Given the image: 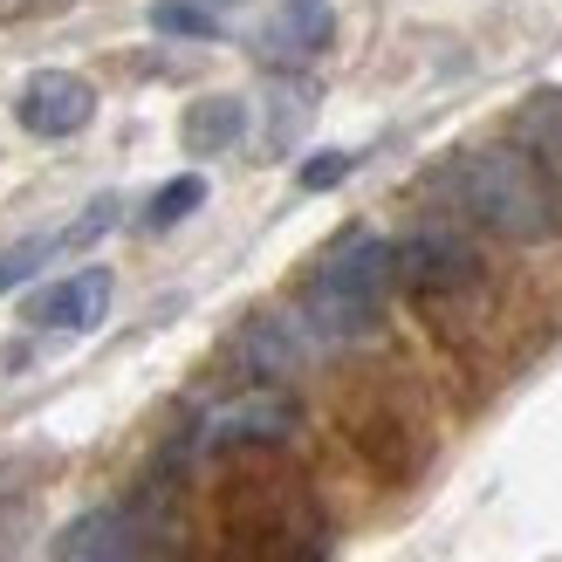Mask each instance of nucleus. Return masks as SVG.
I'll return each instance as SVG.
<instances>
[{
	"label": "nucleus",
	"mask_w": 562,
	"mask_h": 562,
	"mask_svg": "<svg viewBox=\"0 0 562 562\" xmlns=\"http://www.w3.org/2000/svg\"><path fill=\"white\" fill-rule=\"evenodd\" d=\"M453 206L501 240H555L562 234V186L555 172L521 145H481L446 165Z\"/></svg>",
	"instance_id": "1"
},
{
	"label": "nucleus",
	"mask_w": 562,
	"mask_h": 562,
	"mask_svg": "<svg viewBox=\"0 0 562 562\" xmlns=\"http://www.w3.org/2000/svg\"><path fill=\"white\" fill-rule=\"evenodd\" d=\"M384 295H391V240H378V234H344L316 261V274H308L302 316H308V329H316V336H329V344H350V336L378 329Z\"/></svg>",
	"instance_id": "2"
},
{
	"label": "nucleus",
	"mask_w": 562,
	"mask_h": 562,
	"mask_svg": "<svg viewBox=\"0 0 562 562\" xmlns=\"http://www.w3.org/2000/svg\"><path fill=\"white\" fill-rule=\"evenodd\" d=\"M14 117H21V131H35V137H76L82 124L97 117V90L76 69H35L21 82V97H14Z\"/></svg>",
	"instance_id": "3"
},
{
	"label": "nucleus",
	"mask_w": 562,
	"mask_h": 562,
	"mask_svg": "<svg viewBox=\"0 0 562 562\" xmlns=\"http://www.w3.org/2000/svg\"><path fill=\"white\" fill-rule=\"evenodd\" d=\"M55 562H145V521L131 508H90L55 536Z\"/></svg>",
	"instance_id": "4"
},
{
	"label": "nucleus",
	"mask_w": 562,
	"mask_h": 562,
	"mask_svg": "<svg viewBox=\"0 0 562 562\" xmlns=\"http://www.w3.org/2000/svg\"><path fill=\"white\" fill-rule=\"evenodd\" d=\"M329 27H336L329 0H281V8L261 21L255 55H261V63H274V69H302L308 55L329 48Z\"/></svg>",
	"instance_id": "5"
},
{
	"label": "nucleus",
	"mask_w": 562,
	"mask_h": 562,
	"mask_svg": "<svg viewBox=\"0 0 562 562\" xmlns=\"http://www.w3.org/2000/svg\"><path fill=\"white\" fill-rule=\"evenodd\" d=\"M473 274H481V261H473L460 240H446V234H418L405 247H391V281H405L412 295H453Z\"/></svg>",
	"instance_id": "6"
},
{
	"label": "nucleus",
	"mask_w": 562,
	"mask_h": 562,
	"mask_svg": "<svg viewBox=\"0 0 562 562\" xmlns=\"http://www.w3.org/2000/svg\"><path fill=\"white\" fill-rule=\"evenodd\" d=\"M110 268H76V274H63L55 289H42L35 302H27V323L35 329H97L103 316H110Z\"/></svg>",
	"instance_id": "7"
},
{
	"label": "nucleus",
	"mask_w": 562,
	"mask_h": 562,
	"mask_svg": "<svg viewBox=\"0 0 562 562\" xmlns=\"http://www.w3.org/2000/svg\"><path fill=\"white\" fill-rule=\"evenodd\" d=\"M295 432V405L274 398V391H255V398H234L206 418V446H268Z\"/></svg>",
	"instance_id": "8"
},
{
	"label": "nucleus",
	"mask_w": 562,
	"mask_h": 562,
	"mask_svg": "<svg viewBox=\"0 0 562 562\" xmlns=\"http://www.w3.org/2000/svg\"><path fill=\"white\" fill-rule=\"evenodd\" d=\"M186 151H200V158H213V151H227L234 137L247 131V103L240 97H200L186 110Z\"/></svg>",
	"instance_id": "9"
},
{
	"label": "nucleus",
	"mask_w": 562,
	"mask_h": 562,
	"mask_svg": "<svg viewBox=\"0 0 562 562\" xmlns=\"http://www.w3.org/2000/svg\"><path fill=\"white\" fill-rule=\"evenodd\" d=\"M200 200H206V179H200V172H186V179H172V186H158V200L145 206V227H151V234L179 227L186 213H200Z\"/></svg>",
	"instance_id": "10"
},
{
	"label": "nucleus",
	"mask_w": 562,
	"mask_h": 562,
	"mask_svg": "<svg viewBox=\"0 0 562 562\" xmlns=\"http://www.w3.org/2000/svg\"><path fill=\"white\" fill-rule=\"evenodd\" d=\"M55 255H63V234H35V240L8 247V255H0V295H8V289H21L27 274H42Z\"/></svg>",
	"instance_id": "11"
},
{
	"label": "nucleus",
	"mask_w": 562,
	"mask_h": 562,
	"mask_svg": "<svg viewBox=\"0 0 562 562\" xmlns=\"http://www.w3.org/2000/svg\"><path fill=\"white\" fill-rule=\"evenodd\" d=\"M151 27H158V35H179V42H220V21L206 8H192V0H158Z\"/></svg>",
	"instance_id": "12"
},
{
	"label": "nucleus",
	"mask_w": 562,
	"mask_h": 562,
	"mask_svg": "<svg viewBox=\"0 0 562 562\" xmlns=\"http://www.w3.org/2000/svg\"><path fill=\"white\" fill-rule=\"evenodd\" d=\"M350 165H357L350 151H316V158H308L302 172H295V186H302V192H323V186H336V179H344Z\"/></svg>",
	"instance_id": "13"
},
{
	"label": "nucleus",
	"mask_w": 562,
	"mask_h": 562,
	"mask_svg": "<svg viewBox=\"0 0 562 562\" xmlns=\"http://www.w3.org/2000/svg\"><path fill=\"white\" fill-rule=\"evenodd\" d=\"M536 124H542V137H549V151L562 158V97H549V103H536Z\"/></svg>",
	"instance_id": "14"
}]
</instances>
